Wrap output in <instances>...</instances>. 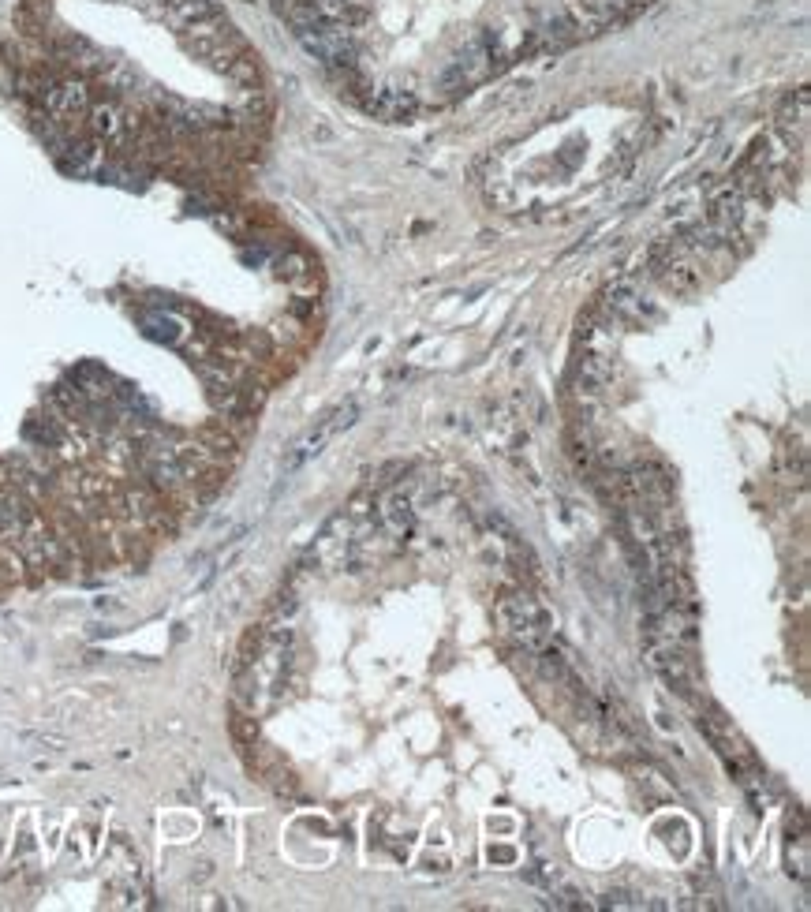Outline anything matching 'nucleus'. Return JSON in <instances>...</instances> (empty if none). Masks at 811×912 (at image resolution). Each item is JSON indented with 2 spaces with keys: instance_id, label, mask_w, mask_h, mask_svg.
Returning a JSON list of instances; mask_svg holds the SVG:
<instances>
[{
  "instance_id": "1",
  "label": "nucleus",
  "mask_w": 811,
  "mask_h": 912,
  "mask_svg": "<svg viewBox=\"0 0 811 912\" xmlns=\"http://www.w3.org/2000/svg\"><path fill=\"white\" fill-rule=\"evenodd\" d=\"M498 621H501V628H505V636H513L527 655H535V651H542L546 643L554 640V632H550V613L542 610L531 595H505V599L498 602Z\"/></svg>"
},
{
  "instance_id": "3",
  "label": "nucleus",
  "mask_w": 811,
  "mask_h": 912,
  "mask_svg": "<svg viewBox=\"0 0 811 912\" xmlns=\"http://www.w3.org/2000/svg\"><path fill=\"white\" fill-rule=\"evenodd\" d=\"M382 520L385 528L393 531V535H404V531H412V505H408V498H389L382 509Z\"/></svg>"
},
{
  "instance_id": "2",
  "label": "nucleus",
  "mask_w": 811,
  "mask_h": 912,
  "mask_svg": "<svg viewBox=\"0 0 811 912\" xmlns=\"http://www.w3.org/2000/svg\"><path fill=\"white\" fill-rule=\"evenodd\" d=\"M808 830H804V812H797V830L789 827V871L800 883H808Z\"/></svg>"
}]
</instances>
